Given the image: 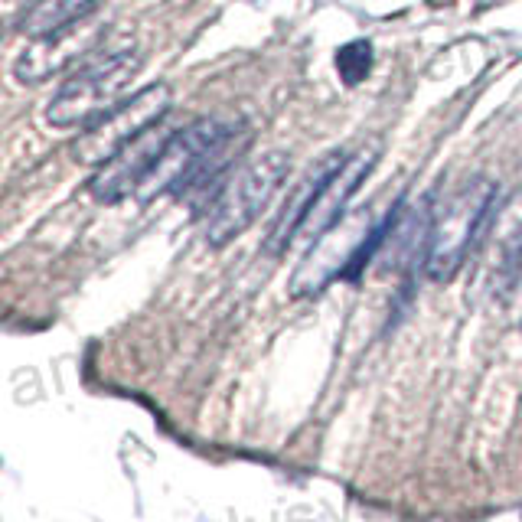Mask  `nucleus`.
<instances>
[{
	"instance_id": "1",
	"label": "nucleus",
	"mask_w": 522,
	"mask_h": 522,
	"mask_svg": "<svg viewBox=\"0 0 522 522\" xmlns=\"http://www.w3.org/2000/svg\"><path fill=\"white\" fill-rule=\"evenodd\" d=\"M141 49L121 43L115 49H92L72 76L59 85L53 102L46 108V121L53 128H85L111 105H118V95L128 89V82L141 72Z\"/></svg>"
},
{
	"instance_id": "2",
	"label": "nucleus",
	"mask_w": 522,
	"mask_h": 522,
	"mask_svg": "<svg viewBox=\"0 0 522 522\" xmlns=\"http://www.w3.org/2000/svg\"><path fill=\"white\" fill-rule=\"evenodd\" d=\"M291 173V157L284 151H268L255 157L252 164L235 170L226 183L219 186L216 196L206 206L203 219V239L209 248H222L252 226L265 213L271 196L281 190V183Z\"/></svg>"
},
{
	"instance_id": "3",
	"label": "nucleus",
	"mask_w": 522,
	"mask_h": 522,
	"mask_svg": "<svg viewBox=\"0 0 522 522\" xmlns=\"http://www.w3.org/2000/svg\"><path fill=\"white\" fill-rule=\"evenodd\" d=\"M493 203H496V183L490 177H474L457 193H451V200H444L434 209L428 252L425 261H421L428 281L447 284L457 278V271L467 261L470 245L483 232V222H487Z\"/></svg>"
},
{
	"instance_id": "4",
	"label": "nucleus",
	"mask_w": 522,
	"mask_h": 522,
	"mask_svg": "<svg viewBox=\"0 0 522 522\" xmlns=\"http://www.w3.org/2000/svg\"><path fill=\"white\" fill-rule=\"evenodd\" d=\"M170 102L173 92L167 82L144 85L131 98L111 105L108 111H102V115L85 124V128H79V138L72 144V160L85 167L108 164L124 144H131L151 124L164 121L170 115Z\"/></svg>"
},
{
	"instance_id": "5",
	"label": "nucleus",
	"mask_w": 522,
	"mask_h": 522,
	"mask_svg": "<svg viewBox=\"0 0 522 522\" xmlns=\"http://www.w3.org/2000/svg\"><path fill=\"white\" fill-rule=\"evenodd\" d=\"M372 229H376L372 209L346 213L337 226H330L317 242H310L307 255L301 258V265L294 268V275L288 281V294L297 297V301L301 297H317L330 281L350 275L353 261L369 242Z\"/></svg>"
},
{
	"instance_id": "6",
	"label": "nucleus",
	"mask_w": 522,
	"mask_h": 522,
	"mask_svg": "<svg viewBox=\"0 0 522 522\" xmlns=\"http://www.w3.org/2000/svg\"><path fill=\"white\" fill-rule=\"evenodd\" d=\"M239 121L242 118L213 115V118H196V121L186 124V128L173 131V138L167 141L164 151H160L157 164L141 180L134 200L151 203V200H157V196H183L186 183L193 180V173H196V167H200V160L206 157V151L222 138V134L232 131Z\"/></svg>"
},
{
	"instance_id": "7",
	"label": "nucleus",
	"mask_w": 522,
	"mask_h": 522,
	"mask_svg": "<svg viewBox=\"0 0 522 522\" xmlns=\"http://www.w3.org/2000/svg\"><path fill=\"white\" fill-rule=\"evenodd\" d=\"M173 131L177 128H167L164 121L151 124V128L138 134L131 144H124L108 164L95 167V177L89 180V193L105 206H115L121 200H128V196H134L141 180L157 164L160 151H164L167 141L173 138Z\"/></svg>"
},
{
	"instance_id": "8",
	"label": "nucleus",
	"mask_w": 522,
	"mask_h": 522,
	"mask_svg": "<svg viewBox=\"0 0 522 522\" xmlns=\"http://www.w3.org/2000/svg\"><path fill=\"white\" fill-rule=\"evenodd\" d=\"M379 157H382V141L372 138L369 144L359 147L353 157L343 160V167L327 180V186L320 190V196L314 200V206H310V213L304 219L301 235L307 242H317L323 232H327L330 226H337V222L346 216V206H350L359 186L369 180V173L376 170Z\"/></svg>"
},
{
	"instance_id": "9",
	"label": "nucleus",
	"mask_w": 522,
	"mask_h": 522,
	"mask_svg": "<svg viewBox=\"0 0 522 522\" xmlns=\"http://www.w3.org/2000/svg\"><path fill=\"white\" fill-rule=\"evenodd\" d=\"M102 40V30L89 27V20H79L72 27H62L49 36H36L33 46L17 59V79L20 82H43L49 76H56L72 62H79L92 53Z\"/></svg>"
},
{
	"instance_id": "10",
	"label": "nucleus",
	"mask_w": 522,
	"mask_h": 522,
	"mask_svg": "<svg viewBox=\"0 0 522 522\" xmlns=\"http://www.w3.org/2000/svg\"><path fill=\"white\" fill-rule=\"evenodd\" d=\"M343 160H346L343 151H330V154H323L317 164L307 167V173L301 177V183L291 190L288 200H284V209L278 213L275 226H271V232H268V239H265V252L268 255L288 252L291 242L301 235V226H304V219L310 213V206H314V200L320 196L323 186H327V180L343 167Z\"/></svg>"
},
{
	"instance_id": "11",
	"label": "nucleus",
	"mask_w": 522,
	"mask_h": 522,
	"mask_svg": "<svg viewBox=\"0 0 522 522\" xmlns=\"http://www.w3.org/2000/svg\"><path fill=\"white\" fill-rule=\"evenodd\" d=\"M98 7H102V0H30L23 7L17 27L30 40H36V36H49L79 20H89Z\"/></svg>"
},
{
	"instance_id": "12",
	"label": "nucleus",
	"mask_w": 522,
	"mask_h": 522,
	"mask_svg": "<svg viewBox=\"0 0 522 522\" xmlns=\"http://www.w3.org/2000/svg\"><path fill=\"white\" fill-rule=\"evenodd\" d=\"M372 62H376V53H372V43L369 40H350V43H343L337 49V56H333V66H337L343 85H350V89H356L359 82L369 79Z\"/></svg>"
}]
</instances>
